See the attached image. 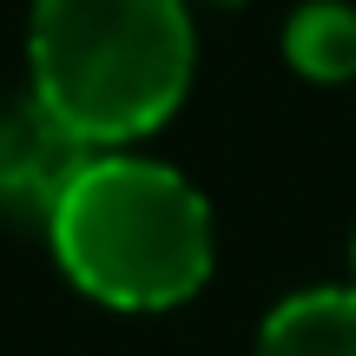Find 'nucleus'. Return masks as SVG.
<instances>
[{
	"instance_id": "nucleus-3",
	"label": "nucleus",
	"mask_w": 356,
	"mask_h": 356,
	"mask_svg": "<svg viewBox=\"0 0 356 356\" xmlns=\"http://www.w3.org/2000/svg\"><path fill=\"white\" fill-rule=\"evenodd\" d=\"M106 145L79 139L47 99H26L0 119V204L26 218H53V204L66 198L79 172L99 159Z\"/></svg>"
},
{
	"instance_id": "nucleus-2",
	"label": "nucleus",
	"mask_w": 356,
	"mask_h": 356,
	"mask_svg": "<svg viewBox=\"0 0 356 356\" xmlns=\"http://www.w3.org/2000/svg\"><path fill=\"white\" fill-rule=\"evenodd\" d=\"M191 86L178 0H33V99L79 139L126 145L165 126Z\"/></svg>"
},
{
	"instance_id": "nucleus-6",
	"label": "nucleus",
	"mask_w": 356,
	"mask_h": 356,
	"mask_svg": "<svg viewBox=\"0 0 356 356\" xmlns=\"http://www.w3.org/2000/svg\"><path fill=\"white\" fill-rule=\"evenodd\" d=\"M350 264H356V244H350Z\"/></svg>"
},
{
	"instance_id": "nucleus-1",
	"label": "nucleus",
	"mask_w": 356,
	"mask_h": 356,
	"mask_svg": "<svg viewBox=\"0 0 356 356\" xmlns=\"http://www.w3.org/2000/svg\"><path fill=\"white\" fill-rule=\"evenodd\" d=\"M60 270L113 310H172L211 277V204L152 159L99 152L53 204Z\"/></svg>"
},
{
	"instance_id": "nucleus-4",
	"label": "nucleus",
	"mask_w": 356,
	"mask_h": 356,
	"mask_svg": "<svg viewBox=\"0 0 356 356\" xmlns=\"http://www.w3.org/2000/svg\"><path fill=\"white\" fill-rule=\"evenodd\" d=\"M257 356H356V284L284 297L257 330Z\"/></svg>"
},
{
	"instance_id": "nucleus-5",
	"label": "nucleus",
	"mask_w": 356,
	"mask_h": 356,
	"mask_svg": "<svg viewBox=\"0 0 356 356\" xmlns=\"http://www.w3.org/2000/svg\"><path fill=\"white\" fill-rule=\"evenodd\" d=\"M284 53H291V66L304 79H323V86L356 79V13L337 7V0L304 7L291 20V33H284Z\"/></svg>"
}]
</instances>
